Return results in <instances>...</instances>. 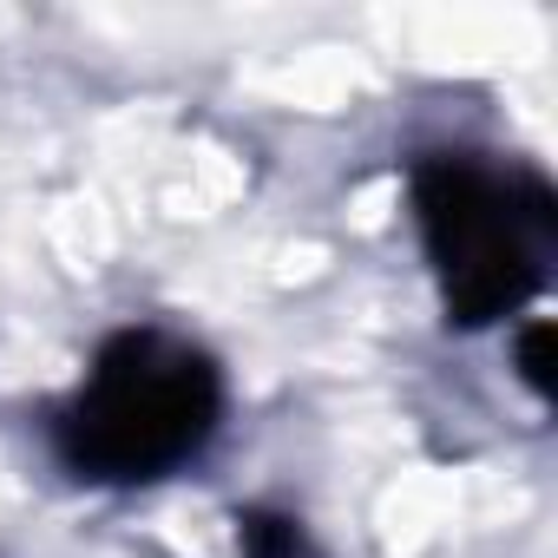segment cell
Masks as SVG:
<instances>
[{
	"label": "cell",
	"mask_w": 558,
	"mask_h": 558,
	"mask_svg": "<svg viewBox=\"0 0 558 558\" xmlns=\"http://www.w3.org/2000/svg\"><path fill=\"white\" fill-rule=\"evenodd\" d=\"M223 427V368L151 323L93 349L86 381L47 414L53 460L86 486H158Z\"/></svg>",
	"instance_id": "1"
},
{
	"label": "cell",
	"mask_w": 558,
	"mask_h": 558,
	"mask_svg": "<svg viewBox=\"0 0 558 558\" xmlns=\"http://www.w3.org/2000/svg\"><path fill=\"white\" fill-rule=\"evenodd\" d=\"M408 197L453 329H493L538 296L558 230V204L538 178H506L466 151H427L408 171Z\"/></svg>",
	"instance_id": "2"
},
{
	"label": "cell",
	"mask_w": 558,
	"mask_h": 558,
	"mask_svg": "<svg viewBox=\"0 0 558 558\" xmlns=\"http://www.w3.org/2000/svg\"><path fill=\"white\" fill-rule=\"evenodd\" d=\"M236 551L243 558H323L310 525L296 512H276V506H243L236 512Z\"/></svg>",
	"instance_id": "3"
},
{
	"label": "cell",
	"mask_w": 558,
	"mask_h": 558,
	"mask_svg": "<svg viewBox=\"0 0 558 558\" xmlns=\"http://www.w3.org/2000/svg\"><path fill=\"white\" fill-rule=\"evenodd\" d=\"M545 349H551V329H545V323H525V329H519V342H512L519 381H525L538 401H551V362H545Z\"/></svg>",
	"instance_id": "4"
}]
</instances>
